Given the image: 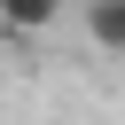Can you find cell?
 Wrapping results in <instances>:
<instances>
[{
    "label": "cell",
    "instance_id": "6da1fadb",
    "mask_svg": "<svg viewBox=\"0 0 125 125\" xmlns=\"http://www.w3.org/2000/svg\"><path fill=\"white\" fill-rule=\"evenodd\" d=\"M62 23V0H0V31L8 39H39Z\"/></svg>",
    "mask_w": 125,
    "mask_h": 125
},
{
    "label": "cell",
    "instance_id": "7a4b0ae2",
    "mask_svg": "<svg viewBox=\"0 0 125 125\" xmlns=\"http://www.w3.org/2000/svg\"><path fill=\"white\" fill-rule=\"evenodd\" d=\"M86 39L102 55H125V0H86Z\"/></svg>",
    "mask_w": 125,
    "mask_h": 125
},
{
    "label": "cell",
    "instance_id": "3957f363",
    "mask_svg": "<svg viewBox=\"0 0 125 125\" xmlns=\"http://www.w3.org/2000/svg\"><path fill=\"white\" fill-rule=\"evenodd\" d=\"M0 39H8V31H0Z\"/></svg>",
    "mask_w": 125,
    "mask_h": 125
}]
</instances>
